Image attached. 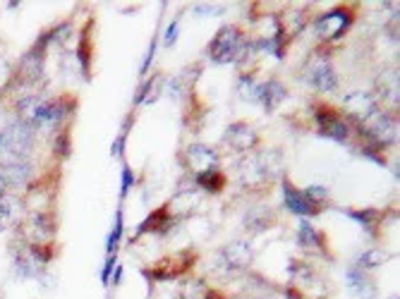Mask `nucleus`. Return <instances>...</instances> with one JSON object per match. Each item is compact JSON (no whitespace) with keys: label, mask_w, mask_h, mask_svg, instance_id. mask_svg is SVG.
<instances>
[{"label":"nucleus","mask_w":400,"mask_h":299,"mask_svg":"<svg viewBox=\"0 0 400 299\" xmlns=\"http://www.w3.org/2000/svg\"><path fill=\"white\" fill-rule=\"evenodd\" d=\"M238 94L242 96V101L247 103H259V96H261V84L254 82V77L245 75L238 84Z\"/></svg>","instance_id":"5701e85b"},{"label":"nucleus","mask_w":400,"mask_h":299,"mask_svg":"<svg viewBox=\"0 0 400 299\" xmlns=\"http://www.w3.org/2000/svg\"><path fill=\"white\" fill-rule=\"evenodd\" d=\"M298 242H300V246H305V249H312V246L319 244V235L314 232V227L310 225V220H300Z\"/></svg>","instance_id":"393cba45"},{"label":"nucleus","mask_w":400,"mask_h":299,"mask_svg":"<svg viewBox=\"0 0 400 299\" xmlns=\"http://www.w3.org/2000/svg\"><path fill=\"white\" fill-rule=\"evenodd\" d=\"M43 45L36 43L34 48L27 50V53L22 55V60H19V67H17V75H19V82L22 84H34L41 80L43 75Z\"/></svg>","instance_id":"423d86ee"},{"label":"nucleus","mask_w":400,"mask_h":299,"mask_svg":"<svg viewBox=\"0 0 400 299\" xmlns=\"http://www.w3.org/2000/svg\"><path fill=\"white\" fill-rule=\"evenodd\" d=\"M252 259H254V251H252V246H249V242L235 239V242L226 244L219 254H216L214 268L219 271L221 276H238V273H242L252 263Z\"/></svg>","instance_id":"f03ea898"},{"label":"nucleus","mask_w":400,"mask_h":299,"mask_svg":"<svg viewBox=\"0 0 400 299\" xmlns=\"http://www.w3.org/2000/svg\"><path fill=\"white\" fill-rule=\"evenodd\" d=\"M347 216L355 220V223L369 227V223H374V218H377V213H374L372 209L369 211H347Z\"/></svg>","instance_id":"c85d7f7f"},{"label":"nucleus","mask_w":400,"mask_h":299,"mask_svg":"<svg viewBox=\"0 0 400 299\" xmlns=\"http://www.w3.org/2000/svg\"><path fill=\"white\" fill-rule=\"evenodd\" d=\"M65 144H68V136L60 134V136H58V144H56V148L60 151V156H68V153H70V148L65 146Z\"/></svg>","instance_id":"f704fd0d"},{"label":"nucleus","mask_w":400,"mask_h":299,"mask_svg":"<svg viewBox=\"0 0 400 299\" xmlns=\"http://www.w3.org/2000/svg\"><path fill=\"white\" fill-rule=\"evenodd\" d=\"M175 38H178V22H170V27L166 29V36H163V43L173 45Z\"/></svg>","instance_id":"72a5a7b5"},{"label":"nucleus","mask_w":400,"mask_h":299,"mask_svg":"<svg viewBox=\"0 0 400 299\" xmlns=\"http://www.w3.org/2000/svg\"><path fill=\"white\" fill-rule=\"evenodd\" d=\"M8 182H5V178H3V173H0V197H3V194H8Z\"/></svg>","instance_id":"e433bc0d"},{"label":"nucleus","mask_w":400,"mask_h":299,"mask_svg":"<svg viewBox=\"0 0 400 299\" xmlns=\"http://www.w3.org/2000/svg\"><path fill=\"white\" fill-rule=\"evenodd\" d=\"M206 285L204 281H187L180 290V299H204Z\"/></svg>","instance_id":"bb28decb"},{"label":"nucleus","mask_w":400,"mask_h":299,"mask_svg":"<svg viewBox=\"0 0 400 299\" xmlns=\"http://www.w3.org/2000/svg\"><path fill=\"white\" fill-rule=\"evenodd\" d=\"M113 268H115V256L110 254L108 261H106V266H103V271H101V281H103V285H108L110 276H113Z\"/></svg>","instance_id":"2f4dec72"},{"label":"nucleus","mask_w":400,"mask_h":299,"mask_svg":"<svg viewBox=\"0 0 400 299\" xmlns=\"http://www.w3.org/2000/svg\"><path fill=\"white\" fill-rule=\"evenodd\" d=\"M347 285H350V290L355 292L359 299H374L377 297V285H374L359 268L347 271Z\"/></svg>","instance_id":"dca6fc26"},{"label":"nucleus","mask_w":400,"mask_h":299,"mask_svg":"<svg viewBox=\"0 0 400 299\" xmlns=\"http://www.w3.org/2000/svg\"><path fill=\"white\" fill-rule=\"evenodd\" d=\"M389 251L384 249H369V251H362V254L357 256V268L364 271V268H377V266H384L389 261Z\"/></svg>","instance_id":"4be33fe9"},{"label":"nucleus","mask_w":400,"mask_h":299,"mask_svg":"<svg viewBox=\"0 0 400 299\" xmlns=\"http://www.w3.org/2000/svg\"><path fill=\"white\" fill-rule=\"evenodd\" d=\"M120 237H122V213L117 211L115 213V227H113V232H110L108 239H106V249L110 251V254L115 251V246H117V242H120Z\"/></svg>","instance_id":"cd10ccee"},{"label":"nucleus","mask_w":400,"mask_h":299,"mask_svg":"<svg viewBox=\"0 0 400 299\" xmlns=\"http://www.w3.org/2000/svg\"><path fill=\"white\" fill-rule=\"evenodd\" d=\"M154 53H156V43H152V48H149V53H147V58H144V65H142V72H147V70H149V65H152V58H154Z\"/></svg>","instance_id":"c9c22d12"},{"label":"nucleus","mask_w":400,"mask_h":299,"mask_svg":"<svg viewBox=\"0 0 400 299\" xmlns=\"http://www.w3.org/2000/svg\"><path fill=\"white\" fill-rule=\"evenodd\" d=\"M345 108L350 110L352 115H357V118H367V115L374 110V99L367 91H355V94H350L345 99Z\"/></svg>","instance_id":"6ab92c4d"},{"label":"nucleus","mask_w":400,"mask_h":299,"mask_svg":"<svg viewBox=\"0 0 400 299\" xmlns=\"http://www.w3.org/2000/svg\"><path fill=\"white\" fill-rule=\"evenodd\" d=\"M347 24H350V15H347L345 10H333L319 19L317 31L321 38H336L347 29Z\"/></svg>","instance_id":"9b49d317"},{"label":"nucleus","mask_w":400,"mask_h":299,"mask_svg":"<svg viewBox=\"0 0 400 299\" xmlns=\"http://www.w3.org/2000/svg\"><path fill=\"white\" fill-rule=\"evenodd\" d=\"M393 299H398V297H393Z\"/></svg>","instance_id":"ea45409f"},{"label":"nucleus","mask_w":400,"mask_h":299,"mask_svg":"<svg viewBox=\"0 0 400 299\" xmlns=\"http://www.w3.org/2000/svg\"><path fill=\"white\" fill-rule=\"evenodd\" d=\"M196 15H223L226 12V5H194Z\"/></svg>","instance_id":"c756f323"},{"label":"nucleus","mask_w":400,"mask_h":299,"mask_svg":"<svg viewBox=\"0 0 400 299\" xmlns=\"http://www.w3.org/2000/svg\"><path fill=\"white\" fill-rule=\"evenodd\" d=\"M307 82H310L312 87L319 89V91H333V89H336V84H338L336 75H333V70H331V65L324 62V60L310 65V70H307Z\"/></svg>","instance_id":"ddd939ff"},{"label":"nucleus","mask_w":400,"mask_h":299,"mask_svg":"<svg viewBox=\"0 0 400 299\" xmlns=\"http://www.w3.org/2000/svg\"><path fill=\"white\" fill-rule=\"evenodd\" d=\"M273 225V211L266 206H254L245 213V227L249 232H261Z\"/></svg>","instance_id":"f3484780"},{"label":"nucleus","mask_w":400,"mask_h":299,"mask_svg":"<svg viewBox=\"0 0 400 299\" xmlns=\"http://www.w3.org/2000/svg\"><path fill=\"white\" fill-rule=\"evenodd\" d=\"M185 158H187V165L194 168L196 173L216 170V163H219V156H216L214 148L206 144H192L185 151Z\"/></svg>","instance_id":"9d476101"},{"label":"nucleus","mask_w":400,"mask_h":299,"mask_svg":"<svg viewBox=\"0 0 400 299\" xmlns=\"http://www.w3.org/2000/svg\"><path fill=\"white\" fill-rule=\"evenodd\" d=\"M34 127L22 120H15L0 129V163L5 161L27 158L34 148Z\"/></svg>","instance_id":"f257e3e1"},{"label":"nucleus","mask_w":400,"mask_h":299,"mask_svg":"<svg viewBox=\"0 0 400 299\" xmlns=\"http://www.w3.org/2000/svg\"><path fill=\"white\" fill-rule=\"evenodd\" d=\"M196 206H199V194L196 192H182L170 201L166 209L170 213V218H185L196 209Z\"/></svg>","instance_id":"2eb2a0df"},{"label":"nucleus","mask_w":400,"mask_h":299,"mask_svg":"<svg viewBox=\"0 0 400 299\" xmlns=\"http://www.w3.org/2000/svg\"><path fill=\"white\" fill-rule=\"evenodd\" d=\"M120 151H122V136L115 141V146H113V151H110V153H113V156H120Z\"/></svg>","instance_id":"4c0bfd02"},{"label":"nucleus","mask_w":400,"mask_h":299,"mask_svg":"<svg viewBox=\"0 0 400 299\" xmlns=\"http://www.w3.org/2000/svg\"><path fill=\"white\" fill-rule=\"evenodd\" d=\"M24 220V204L12 194L0 197V232H8Z\"/></svg>","instance_id":"1a4fd4ad"},{"label":"nucleus","mask_w":400,"mask_h":299,"mask_svg":"<svg viewBox=\"0 0 400 299\" xmlns=\"http://www.w3.org/2000/svg\"><path fill=\"white\" fill-rule=\"evenodd\" d=\"M223 139H226V144L235 148V151H249V148L257 146L259 136L247 122H233V125L223 132Z\"/></svg>","instance_id":"6e6552de"},{"label":"nucleus","mask_w":400,"mask_h":299,"mask_svg":"<svg viewBox=\"0 0 400 299\" xmlns=\"http://www.w3.org/2000/svg\"><path fill=\"white\" fill-rule=\"evenodd\" d=\"M196 182L199 187H204L206 192H219L223 185H226V178L219 170H209V173H199L196 175Z\"/></svg>","instance_id":"b1692460"},{"label":"nucleus","mask_w":400,"mask_h":299,"mask_svg":"<svg viewBox=\"0 0 400 299\" xmlns=\"http://www.w3.org/2000/svg\"><path fill=\"white\" fill-rule=\"evenodd\" d=\"M305 194H307V199H310L312 204H317L319 199H321V201L329 199V192H326L324 187H310V190H305Z\"/></svg>","instance_id":"7c9ffc66"},{"label":"nucleus","mask_w":400,"mask_h":299,"mask_svg":"<svg viewBox=\"0 0 400 299\" xmlns=\"http://www.w3.org/2000/svg\"><path fill=\"white\" fill-rule=\"evenodd\" d=\"M0 173H3L8 187H24L31 180V163L27 158L5 161V163H0Z\"/></svg>","instance_id":"f8f14e48"},{"label":"nucleus","mask_w":400,"mask_h":299,"mask_svg":"<svg viewBox=\"0 0 400 299\" xmlns=\"http://www.w3.org/2000/svg\"><path fill=\"white\" fill-rule=\"evenodd\" d=\"M204 299H223L221 295H216V292H206V297Z\"/></svg>","instance_id":"58836bf2"},{"label":"nucleus","mask_w":400,"mask_h":299,"mask_svg":"<svg viewBox=\"0 0 400 299\" xmlns=\"http://www.w3.org/2000/svg\"><path fill=\"white\" fill-rule=\"evenodd\" d=\"M19 235L29 246L34 244H48L51 237H53V225H51L48 216H41V213H31V216H24L22 223L17 225Z\"/></svg>","instance_id":"39448f33"},{"label":"nucleus","mask_w":400,"mask_h":299,"mask_svg":"<svg viewBox=\"0 0 400 299\" xmlns=\"http://www.w3.org/2000/svg\"><path fill=\"white\" fill-rule=\"evenodd\" d=\"M170 223H173V220H170V213H168L166 206H163V209L154 211L152 216L144 220L137 232H140V235H142V232H166L170 227Z\"/></svg>","instance_id":"412c9836"},{"label":"nucleus","mask_w":400,"mask_h":299,"mask_svg":"<svg viewBox=\"0 0 400 299\" xmlns=\"http://www.w3.org/2000/svg\"><path fill=\"white\" fill-rule=\"evenodd\" d=\"M362 132L379 146H389L398 139V125L393 122L391 115L381 113V110H372L362 120Z\"/></svg>","instance_id":"20e7f679"},{"label":"nucleus","mask_w":400,"mask_h":299,"mask_svg":"<svg viewBox=\"0 0 400 299\" xmlns=\"http://www.w3.org/2000/svg\"><path fill=\"white\" fill-rule=\"evenodd\" d=\"M377 91L389 103H396L398 106V70H386L377 80Z\"/></svg>","instance_id":"aec40b11"},{"label":"nucleus","mask_w":400,"mask_h":299,"mask_svg":"<svg viewBox=\"0 0 400 299\" xmlns=\"http://www.w3.org/2000/svg\"><path fill=\"white\" fill-rule=\"evenodd\" d=\"M319 118V134L321 136H329L333 141H345L347 139V125L338 115H333L331 110H321L317 113Z\"/></svg>","instance_id":"4468645a"},{"label":"nucleus","mask_w":400,"mask_h":299,"mask_svg":"<svg viewBox=\"0 0 400 299\" xmlns=\"http://www.w3.org/2000/svg\"><path fill=\"white\" fill-rule=\"evenodd\" d=\"M285 87L280 82L276 80H271V82H266V84H261V96H259V103L264 106L266 110H273L276 106H280V101L285 99Z\"/></svg>","instance_id":"a211bd4d"},{"label":"nucleus","mask_w":400,"mask_h":299,"mask_svg":"<svg viewBox=\"0 0 400 299\" xmlns=\"http://www.w3.org/2000/svg\"><path fill=\"white\" fill-rule=\"evenodd\" d=\"M242 43H245V38H242L240 29L223 27L219 29V34L214 36V41L209 43V58H211L216 65L233 62L235 58L242 55Z\"/></svg>","instance_id":"7ed1b4c3"},{"label":"nucleus","mask_w":400,"mask_h":299,"mask_svg":"<svg viewBox=\"0 0 400 299\" xmlns=\"http://www.w3.org/2000/svg\"><path fill=\"white\" fill-rule=\"evenodd\" d=\"M283 204H285L288 211L295 213V216H300V218H312L319 213V206L312 204V201L307 199L305 192L295 190L288 180H283Z\"/></svg>","instance_id":"0eeeda50"},{"label":"nucleus","mask_w":400,"mask_h":299,"mask_svg":"<svg viewBox=\"0 0 400 299\" xmlns=\"http://www.w3.org/2000/svg\"><path fill=\"white\" fill-rule=\"evenodd\" d=\"M132 185H135V175H132V170H130L127 165H125L122 168V190H120V194H127V190Z\"/></svg>","instance_id":"473e14b6"},{"label":"nucleus","mask_w":400,"mask_h":299,"mask_svg":"<svg viewBox=\"0 0 400 299\" xmlns=\"http://www.w3.org/2000/svg\"><path fill=\"white\" fill-rule=\"evenodd\" d=\"M161 77H154L152 82H147L144 87L140 89V94H137V106H142V103H154V99L159 96L161 91Z\"/></svg>","instance_id":"a878e982"}]
</instances>
